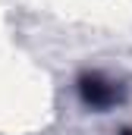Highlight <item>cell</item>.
Segmentation results:
<instances>
[{
  "mask_svg": "<svg viewBox=\"0 0 132 135\" xmlns=\"http://www.w3.org/2000/svg\"><path fill=\"white\" fill-rule=\"evenodd\" d=\"M79 94H82V101L88 104V107H95V110H107V107H113V104L120 101V88L110 79L98 75V72L79 79Z\"/></svg>",
  "mask_w": 132,
  "mask_h": 135,
  "instance_id": "cell-1",
  "label": "cell"
},
{
  "mask_svg": "<svg viewBox=\"0 0 132 135\" xmlns=\"http://www.w3.org/2000/svg\"><path fill=\"white\" fill-rule=\"evenodd\" d=\"M129 135H132V132H129Z\"/></svg>",
  "mask_w": 132,
  "mask_h": 135,
  "instance_id": "cell-2",
  "label": "cell"
}]
</instances>
